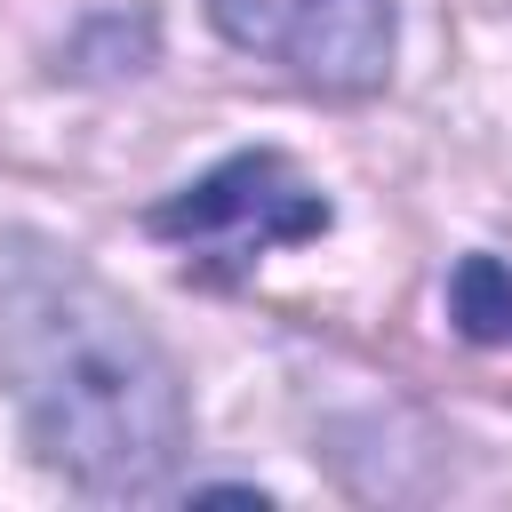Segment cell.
Returning a JSON list of instances; mask_svg holds the SVG:
<instances>
[{"mask_svg":"<svg viewBox=\"0 0 512 512\" xmlns=\"http://www.w3.org/2000/svg\"><path fill=\"white\" fill-rule=\"evenodd\" d=\"M448 320L472 344H504L512 336V272L496 256H464L456 280H448Z\"/></svg>","mask_w":512,"mask_h":512,"instance_id":"cell-4","label":"cell"},{"mask_svg":"<svg viewBox=\"0 0 512 512\" xmlns=\"http://www.w3.org/2000/svg\"><path fill=\"white\" fill-rule=\"evenodd\" d=\"M216 32L248 56H272L320 96H376L392 80L400 8L392 0H208Z\"/></svg>","mask_w":512,"mask_h":512,"instance_id":"cell-3","label":"cell"},{"mask_svg":"<svg viewBox=\"0 0 512 512\" xmlns=\"http://www.w3.org/2000/svg\"><path fill=\"white\" fill-rule=\"evenodd\" d=\"M0 384L48 472L88 496H152L192 448V400L144 312L64 240L0 232Z\"/></svg>","mask_w":512,"mask_h":512,"instance_id":"cell-1","label":"cell"},{"mask_svg":"<svg viewBox=\"0 0 512 512\" xmlns=\"http://www.w3.org/2000/svg\"><path fill=\"white\" fill-rule=\"evenodd\" d=\"M328 192L312 176H296L280 152H232L216 160L208 176H192L184 192H168L144 224L184 248L192 264H216V272H248L264 248H296V240H320L328 232Z\"/></svg>","mask_w":512,"mask_h":512,"instance_id":"cell-2","label":"cell"}]
</instances>
